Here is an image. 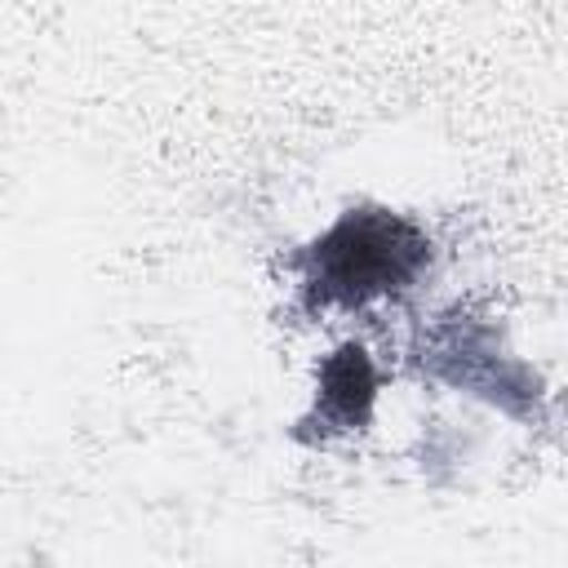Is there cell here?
I'll use <instances>...</instances> for the list:
<instances>
[{"mask_svg":"<svg viewBox=\"0 0 568 568\" xmlns=\"http://www.w3.org/2000/svg\"><path fill=\"white\" fill-rule=\"evenodd\" d=\"M320 399H324V413L333 422H342V426H351V422H359L368 413V404H373V368H368L359 346H342L324 364Z\"/></svg>","mask_w":568,"mask_h":568,"instance_id":"cell-2","label":"cell"},{"mask_svg":"<svg viewBox=\"0 0 568 568\" xmlns=\"http://www.w3.org/2000/svg\"><path fill=\"white\" fill-rule=\"evenodd\" d=\"M426 262V235L395 213H346L306 257V280L324 302H373L404 288Z\"/></svg>","mask_w":568,"mask_h":568,"instance_id":"cell-1","label":"cell"}]
</instances>
